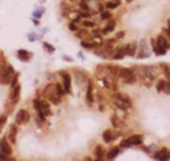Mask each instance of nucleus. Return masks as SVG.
Wrapping results in <instances>:
<instances>
[{
    "instance_id": "7ed1b4c3",
    "label": "nucleus",
    "mask_w": 170,
    "mask_h": 161,
    "mask_svg": "<svg viewBox=\"0 0 170 161\" xmlns=\"http://www.w3.org/2000/svg\"><path fill=\"white\" fill-rule=\"evenodd\" d=\"M13 67L12 65H4L1 68V83L6 86V84H10L12 83V75H13Z\"/></svg>"
},
{
    "instance_id": "aec40b11",
    "label": "nucleus",
    "mask_w": 170,
    "mask_h": 161,
    "mask_svg": "<svg viewBox=\"0 0 170 161\" xmlns=\"http://www.w3.org/2000/svg\"><path fill=\"white\" fill-rule=\"evenodd\" d=\"M111 122H112V125L115 128H121V126H122L121 120H119V118H118L116 115H112V116H111Z\"/></svg>"
},
{
    "instance_id": "cd10ccee",
    "label": "nucleus",
    "mask_w": 170,
    "mask_h": 161,
    "mask_svg": "<svg viewBox=\"0 0 170 161\" xmlns=\"http://www.w3.org/2000/svg\"><path fill=\"white\" fill-rule=\"evenodd\" d=\"M128 147H132V145H131V142H129V140L126 138V140H124L122 142H121V148H128Z\"/></svg>"
},
{
    "instance_id": "4be33fe9",
    "label": "nucleus",
    "mask_w": 170,
    "mask_h": 161,
    "mask_svg": "<svg viewBox=\"0 0 170 161\" xmlns=\"http://www.w3.org/2000/svg\"><path fill=\"white\" fill-rule=\"evenodd\" d=\"M68 29L73 31V32H77V31L80 29V25H77V22L76 21H71L70 23H68Z\"/></svg>"
},
{
    "instance_id": "9b49d317",
    "label": "nucleus",
    "mask_w": 170,
    "mask_h": 161,
    "mask_svg": "<svg viewBox=\"0 0 170 161\" xmlns=\"http://www.w3.org/2000/svg\"><path fill=\"white\" fill-rule=\"evenodd\" d=\"M119 152H121V147H113V148H111V150L108 151L106 158H108V160H113L115 157H118Z\"/></svg>"
},
{
    "instance_id": "c85d7f7f",
    "label": "nucleus",
    "mask_w": 170,
    "mask_h": 161,
    "mask_svg": "<svg viewBox=\"0 0 170 161\" xmlns=\"http://www.w3.org/2000/svg\"><path fill=\"white\" fill-rule=\"evenodd\" d=\"M164 93L170 95V80H167V81H166V86H164Z\"/></svg>"
},
{
    "instance_id": "6ab92c4d",
    "label": "nucleus",
    "mask_w": 170,
    "mask_h": 161,
    "mask_svg": "<svg viewBox=\"0 0 170 161\" xmlns=\"http://www.w3.org/2000/svg\"><path fill=\"white\" fill-rule=\"evenodd\" d=\"M77 3H79L80 10H83V12H90V7H89V4H87V0H79Z\"/></svg>"
},
{
    "instance_id": "f257e3e1",
    "label": "nucleus",
    "mask_w": 170,
    "mask_h": 161,
    "mask_svg": "<svg viewBox=\"0 0 170 161\" xmlns=\"http://www.w3.org/2000/svg\"><path fill=\"white\" fill-rule=\"evenodd\" d=\"M113 102H115V105L118 106V109H121V110H124V112H126L128 109L132 107L131 99L128 96H125L124 93H119V92H116V93L113 95Z\"/></svg>"
},
{
    "instance_id": "72a5a7b5",
    "label": "nucleus",
    "mask_w": 170,
    "mask_h": 161,
    "mask_svg": "<svg viewBox=\"0 0 170 161\" xmlns=\"http://www.w3.org/2000/svg\"><path fill=\"white\" fill-rule=\"evenodd\" d=\"M125 1H126V3H131V1H134V0H125Z\"/></svg>"
},
{
    "instance_id": "c756f323",
    "label": "nucleus",
    "mask_w": 170,
    "mask_h": 161,
    "mask_svg": "<svg viewBox=\"0 0 170 161\" xmlns=\"http://www.w3.org/2000/svg\"><path fill=\"white\" fill-rule=\"evenodd\" d=\"M124 35H125L124 31H122V32H118V33H116V39H121V38H124Z\"/></svg>"
},
{
    "instance_id": "9d476101",
    "label": "nucleus",
    "mask_w": 170,
    "mask_h": 161,
    "mask_svg": "<svg viewBox=\"0 0 170 161\" xmlns=\"http://www.w3.org/2000/svg\"><path fill=\"white\" fill-rule=\"evenodd\" d=\"M156 42H157V47L166 48V49H169V48H170V42L166 41V36H164V35H161V33L157 36V41H156Z\"/></svg>"
},
{
    "instance_id": "412c9836",
    "label": "nucleus",
    "mask_w": 170,
    "mask_h": 161,
    "mask_svg": "<svg viewBox=\"0 0 170 161\" xmlns=\"http://www.w3.org/2000/svg\"><path fill=\"white\" fill-rule=\"evenodd\" d=\"M101 19H102V21H109V19H112V13L109 10H102L101 12Z\"/></svg>"
},
{
    "instance_id": "2f4dec72",
    "label": "nucleus",
    "mask_w": 170,
    "mask_h": 161,
    "mask_svg": "<svg viewBox=\"0 0 170 161\" xmlns=\"http://www.w3.org/2000/svg\"><path fill=\"white\" fill-rule=\"evenodd\" d=\"M64 60H66V61H73V58H71V57H64Z\"/></svg>"
},
{
    "instance_id": "4468645a",
    "label": "nucleus",
    "mask_w": 170,
    "mask_h": 161,
    "mask_svg": "<svg viewBox=\"0 0 170 161\" xmlns=\"http://www.w3.org/2000/svg\"><path fill=\"white\" fill-rule=\"evenodd\" d=\"M154 158H157V160H167V158H170V155L167 152V150L163 148L161 151H157V154H154Z\"/></svg>"
},
{
    "instance_id": "7c9ffc66",
    "label": "nucleus",
    "mask_w": 170,
    "mask_h": 161,
    "mask_svg": "<svg viewBox=\"0 0 170 161\" xmlns=\"http://www.w3.org/2000/svg\"><path fill=\"white\" fill-rule=\"evenodd\" d=\"M4 123H6V116L3 115V116H1V120H0V126L3 128V125H4Z\"/></svg>"
},
{
    "instance_id": "f03ea898",
    "label": "nucleus",
    "mask_w": 170,
    "mask_h": 161,
    "mask_svg": "<svg viewBox=\"0 0 170 161\" xmlns=\"http://www.w3.org/2000/svg\"><path fill=\"white\" fill-rule=\"evenodd\" d=\"M12 155V147L9 140L3 138L1 142H0V160H6L7 157Z\"/></svg>"
},
{
    "instance_id": "5701e85b",
    "label": "nucleus",
    "mask_w": 170,
    "mask_h": 161,
    "mask_svg": "<svg viewBox=\"0 0 170 161\" xmlns=\"http://www.w3.org/2000/svg\"><path fill=\"white\" fill-rule=\"evenodd\" d=\"M135 48H137V42L128 44V55H134L135 54Z\"/></svg>"
},
{
    "instance_id": "39448f33",
    "label": "nucleus",
    "mask_w": 170,
    "mask_h": 161,
    "mask_svg": "<svg viewBox=\"0 0 170 161\" xmlns=\"http://www.w3.org/2000/svg\"><path fill=\"white\" fill-rule=\"evenodd\" d=\"M16 125L12 123L10 126H9V131H7V140H9L10 144H16V137H18V128H16Z\"/></svg>"
},
{
    "instance_id": "1a4fd4ad",
    "label": "nucleus",
    "mask_w": 170,
    "mask_h": 161,
    "mask_svg": "<svg viewBox=\"0 0 170 161\" xmlns=\"http://www.w3.org/2000/svg\"><path fill=\"white\" fill-rule=\"evenodd\" d=\"M95 158H96V160H103V158H106V151L103 150L102 145H96V148H95Z\"/></svg>"
},
{
    "instance_id": "473e14b6",
    "label": "nucleus",
    "mask_w": 170,
    "mask_h": 161,
    "mask_svg": "<svg viewBox=\"0 0 170 161\" xmlns=\"http://www.w3.org/2000/svg\"><path fill=\"white\" fill-rule=\"evenodd\" d=\"M167 29H169V31H170V19H169V21H167Z\"/></svg>"
},
{
    "instance_id": "bb28decb",
    "label": "nucleus",
    "mask_w": 170,
    "mask_h": 161,
    "mask_svg": "<svg viewBox=\"0 0 170 161\" xmlns=\"http://www.w3.org/2000/svg\"><path fill=\"white\" fill-rule=\"evenodd\" d=\"M44 48H45V49H47V51H48L50 54H52L54 51H55V49H54V47H52L51 44H48V42H44Z\"/></svg>"
},
{
    "instance_id": "20e7f679",
    "label": "nucleus",
    "mask_w": 170,
    "mask_h": 161,
    "mask_svg": "<svg viewBox=\"0 0 170 161\" xmlns=\"http://www.w3.org/2000/svg\"><path fill=\"white\" fill-rule=\"evenodd\" d=\"M29 120H31V116H29V113H28L26 109L18 110V113H16V123H18V125H25V123H28Z\"/></svg>"
},
{
    "instance_id": "2eb2a0df",
    "label": "nucleus",
    "mask_w": 170,
    "mask_h": 161,
    "mask_svg": "<svg viewBox=\"0 0 170 161\" xmlns=\"http://www.w3.org/2000/svg\"><path fill=\"white\" fill-rule=\"evenodd\" d=\"M128 140L131 142V145H141L144 138H143V135H132V137H129Z\"/></svg>"
},
{
    "instance_id": "a878e982",
    "label": "nucleus",
    "mask_w": 170,
    "mask_h": 161,
    "mask_svg": "<svg viewBox=\"0 0 170 161\" xmlns=\"http://www.w3.org/2000/svg\"><path fill=\"white\" fill-rule=\"evenodd\" d=\"M79 15H80V18H83V19H89V18H92V16H93V15H95V13H93V12H79Z\"/></svg>"
},
{
    "instance_id": "f3484780",
    "label": "nucleus",
    "mask_w": 170,
    "mask_h": 161,
    "mask_svg": "<svg viewBox=\"0 0 170 161\" xmlns=\"http://www.w3.org/2000/svg\"><path fill=\"white\" fill-rule=\"evenodd\" d=\"M86 99H87V103H92V102H93V83H92V81H89V86H87Z\"/></svg>"
},
{
    "instance_id": "393cba45",
    "label": "nucleus",
    "mask_w": 170,
    "mask_h": 161,
    "mask_svg": "<svg viewBox=\"0 0 170 161\" xmlns=\"http://www.w3.org/2000/svg\"><path fill=\"white\" fill-rule=\"evenodd\" d=\"M81 23H83V26H84V28H92V29L96 26V23H95L93 21H89V19H84Z\"/></svg>"
},
{
    "instance_id": "6e6552de",
    "label": "nucleus",
    "mask_w": 170,
    "mask_h": 161,
    "mask_svg": "<svg viewBox=\"0 0 170 161\" xmlns=\"http://www.w3.org/2000/svg\"><path fill=\"white\" fill-rule=\"evenodd\" d=\"M19 95H21V86L16 84L15 87H12V93H10V96H9V99H10L13 103H16L19 100Z\"/></svg>"
},
{
    "instance_id": "dca6fc26",
    "label": "nucleus",
    "mask_w": 170,
    "mask_h": 161,
    "mask_svg": "<svg viewBox=\"0 0 170 161\" xmlns=\"http://www.w3.org/2000/svg\"><path fill=\"white\" fill-rule=\"evenodd\" d=\"M102 140L105 141V142H112L113 141V132L111 131V129H106V131L102 134Z\"/></svg>"
},
{
    "instance_id": "ddd939ff",
    "label": "nucleus",
    "mask_w": 170,
    "mask_h": 161,
    "mask_svg": "<svg viewBox=\"0 0 170 161\" xmlns=\"http://www.w3.org/2000/svg\"><path fill=\"white\" fill-rule=\"evenodd\" d=\"M115 26H116V22L113 21V19H109V22H108V26L105 28V29H102V33L103 35H108V33H111L115 29Z\"/></svg>"
},
{
    "instance_id": "a211bd4d",
    "label": "nucleus",
    "mask_w": 170,
    "mask_h": 161,
    "mask_svg": "<svg viewBox=\"0 0 170 161\" xmlns=\"http://www.w3.org/2000/svg\"><path fill=\"white\" fill-rule=\"evenodd\" d=\"M18 57H19L22 61H29L32 55L28 52V51H25V49H19V51H18Z\"/></svg>"
},
{
    "instance_id": "0eeeda50",
    "label": "nucleus",
    "mask_w": 170,
    "mask_h": 161,
    "mask_svg": "<svg viewBox=\"0 0 170 161\" xmlns=\"http://www.w3.org/2000/svg\"><path fill=\"white\" fill-rule=\"evenodd\" d=\"M61 77H63V84H64V90H66V93H71V77L70 74L67 73H61Z\"/></svg>"
},
{
    "instance_id": "423d86ee",
    "label": "nucleus",
    "mask_w": 170,
    "mask_h": 161,
    "mask_svg": "<svg viewBox=\"0 0 170 161\" xmlns=\"http://www.w3.org/2000/svg\"><path fill=\"white\" fill-rule=\"evenodd\" d=\"M125 55H128V45H126V47H119V48H116V51L113 52L112 58L113 60H122Z\"/></svg>"
},
{
    "instance_id": "f704fd0d",
    "label": "nucleus",
    "mask_w": 170,
    "mask_h": 161,
    "mask_svg": "<svg viewBox=\"0 0 170 161\" xmlns=\"http://www.w3.org/2000/svg\"><path fill=\"white\" fill-rule=\"evenodd\" d=\"M70 1H74V3H76V1H79V0H70Z\"/></svg>"
},
{
    "instance_id": "b1692460",
    "label": "nucleus",
    "mask_w": 170,
    "mask_h": 161,
    "mask_svg": "<svg viewBox=\"0 0 170 161\" xmlns=\"http://www.w3.org/2000/svg\"><path fill=\"white\" fill-rule=\"evenodd\" d=\"M166 81H167V80H163V78H161V80H159V83H157V92H159V93L164 92V86H166Z\"/></svg>"
},
{
    "instance_id": "f8f14e48",
    "label": "nucleus",
    "mask_w": 170,
    "mask_h": 161,
    "mask_svg": "<svg viewBox=\"0 0 170 161\" xmlns=\"http://www.w3.org/2000/svg\"><path fill=\"white\" fill-rule=\"evenodd\" d=\"M122 4V1L121 0H109V1H106V9L108 10H112V9H118L119 6Z\"/></svg>"
}]
</instances>
